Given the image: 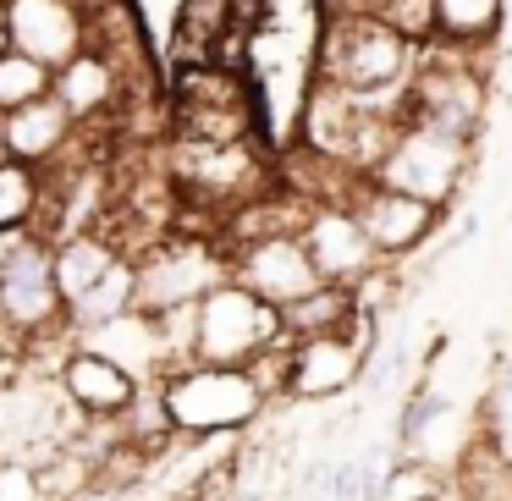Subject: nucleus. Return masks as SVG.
I'll use <instances>...</instances> for the list:
<instances>
[{
    "label": "nucleus",
    "mask_w": 512,
    "mask_h": 501,
    "mask_svg": "<svg viewBox=\"0 0 512 501\" xmlns=\"http://www.w3.org/2000/svg\"><path fill=\"white\" fill-rule=\"evenodd\" d=\"M419 56V39L391 28L386 17L364 6H331L320 23V50H314V83L380 105V111H397L408 122V83L419 72Z\"/></svg>",
    "instance_id": "obj_1"
},
{
    "label": "nucleus",
    "mask_w": 512,
    "mask_h": 501,
    "mask_svg": "<svg viewBox=\"0 0 512 501\" xmlns=\"http://www.w3.org/2000/svg\"><path fill=\"white\" fill-rule=\"evenodd\" d=\"M160 402L177 435H232L265 413L270 391L248 364H182L160 380Z\"/></svg>",
    "instance_id": "obj_2"
},
{
    "label": "nucleus",
    "mask_w": 512,
    "mask_h": 501,
    "mask_svg": "<svg viewBox=\"0 0 512 501\" xmlns=\"http://www.w3.org/2000/svg\"><path fill=\"white\" fill-rule=\"evenodd\" d=\"M490 116V78L479 67V50H457L430 39L419 56V72L408 83V122L441 127L452 138L479 144Z\"/></svg>",
    "instance_id": "obj_3"
},
{
    "label": "nucleus",
    "mask_w": 512,
    "mask_h": 501,
    "mask_svg": "<svg viewBox=\"0 0 512 501\" xmlns=\"http://www.w3.org/2000/svg\"><path fill=\"white\" fill-rule=\"evenodd\" d=\"M171 138H193V144H243L259 138V105L254 89L221 61H188L171 83L166 105Z\"/></svg>",
    "instance_id": "obj_4"
},
{
    "label": "nucleus",
    "mask_w": 512,
    "mask_h": 501,
    "mask_svg": "<svg viewBox=\"0 0 512 501\" xmlns=\"http://www.w3.org/2000/svg\"><path fill=\"white\" fill-rule=\"evenodd\" d=\"M276 342H287L281 309L243 281H221L210 298L193 303V364H254Z\"/></svg>",
    "instance_id": "obj_5"
},
{
    "label": "nucleus",
    "mask_w": 512,
    "mask_h": 501,
    "mask_svg": "<svg viewBox=\"0 0 512 501\" xmlns=\"http://www.w3.org/2000/svg\"><path fill=\"white\" fill-rule=\"evenodd\" d=\"M474 149L479 144L452 138V133H441V127L402 122L397 138H391V149L375 166V182H386V188H397V193H413V199H430L435 210H446V204L463 193L468 171H474Z\"/></svg>",
    "instance_id": "obj_6"
},
{
    "label": "nucleus",
    "mask_w": 512,
    "mask_h": 501,
    "mask_svg": "<svg viewBox=\"0 0 512 501\" xmlns=\"http://www.w3.org/2000/svg\"><path fill=\"white\" fill-rule=\"evenodd\" d=\"M0 325L12 336L45 342V336L72 331L67 325V298L56 281V243L39 232H17L0 265Z\"/></svg>",
    "instance_id": "obj_7"
},
{
    "label": "nucleus",
    "mask_w": 512,
    "mask_h": 501,
    "mask_svg": "<svg viewBox=\"0 0 512 501\" xmlns=\"http://www.w3.org/2000/svg\"><path fill=\"white\" fill-rule=\"evenodd\" d=\"M369 358H375V314L364 309L342 331L287 342V391L281 397L287 402H331L369 375Z\"/></svg>",
    "instance_id": "obj_8"
},
{
    "label": "nucleus",
    "mask_w": 512,
    "mask_h": 501,
    "mask_svg": "<svg viewBox=\"0 0 512 501\" xmlns=\"http://www.w3.org/2000/svg\"><path fill=\"white\" fill-rule=\"evenodd\" d=\"M221 281H232V254L204 237H166L138 259V309L171 314L210 298Z\"/></svg>",
    "instance_id": "obj_9"
},
{
    "label": "nucleus",
    "mask_w": 512,
    "mask_h": 501,
    "mask_svg": "<svg viewBox=\"0 0 512 501\" xmlns=\"http://www.w3.org/2000/svg\"><path fill=\"white\" fill-rule=\"evenodd\" d=\"M226 254H232V281H243L248 292H259L276 309H287V303L309 298L314 287H325L303 232H265V237H248V243L226 248Z\"/></svg>",
    "instance_id": "obj_10"
},
{
    "label": "nucleus",
    "mask_w": 512,
    "mask_h": 501,
    "mask_svg": "<svg viewBox=\"0 0 512 501\" xmlns=\"http://www.w3.org/2000/svg\"><path fill=\"white\" fill-rule=\"evenodd\" d=\"M303 243H309L314 265L331 287H364V281L380 276V248L369 243L364 221H358L353 204L342 199H314L309 204V221H303Z\"/></svg>",
    "instance_id": "obj_11"
},
{
    "label": "nucleus",
    "mask_w": 512,
    "mask_h": 501,
    "mask_svg": "<svg viewBox=\"0 0 512 501\" xmlns=\"http://www.w3.org/2000/svg\"><path fill=\"white\" fill-rule=\"evenodd\" d=\"M6 34L12 50L61 72L94 45V12L78 0H6Z\"/></svg>",
    "instance_id": "obj_12"
},
{
    "label": "nucleus",
    "mask_w": 512,
    "mask_h": 501,
    "mask_svg": "<svg viewBox=\"0 0 512 501\" xmlns=\"http://www.w3.org/2000/svg\"><path fill=\"white\" fill-rule=\"evenodd\" d=\"M347 204L358 210V221H364L369 243L380 248V259H402V254H413V248H424L435 237V221H441V210H435L430 199L397 193V188H386V182H375V177L358 182Z\"/></svg>",
    "instance_id": "obj_13"
},
{
    "label": "nucleus",
    "mask_w": 512,
    "mask_h": 501,
    "mask_svg": "<svg viewBox=\"0 0 512 501\" xmlns=\"http://www.w3.org/2000/svg\"><path fill=\"white\" fill-rule=\"evenodd\" d=\"M61 391H67L89 419H122V413L144 397V380L127 375L116 358H105V353H94V347L78 342L67 353V364H61Z\"/></svg>",
    "instance_id": "obj_14"
},
{
    "label": "nucleus",
    "mask_w": 512,
    "mask_h": 501,
    "mask_svg": "<svg viewBox=\"0 0 512 501\" xmlns=\"http://www.w3.org/2000/svg\"><path fill=\"white\" fill-rule=\"evenodd\" d=\"M72 138H78V116L56 94H45V100L23 105L12 116H0V155L28 160V166H56L72 149Z\"/></svg>",
    "instance_id": "obj_15"
},
{
    "label": "nucleus",
    "mask_w": 512,
    "mask_h": 501,
    "mask_svg": "<svg viewBox=\"0 0 512 501\" xmlns=\"http://www.w3.org/2000/svg\"><path fill=\"white\" fill-rule=\"evenodd\" d=\"M56 100L78 116V127L111 116L116 105H122V67H116V56L100 45H89L78 61H67V67L56 72Z\"/></svg>",
    "instance_id": "obj_16"
},
{
    "label": "nucleus",
    "mask_w": 512,
    "mask_h": 501,
    "mask_svg": "<svg viewBox=\"0 0 512 501\" xmlns=\"http://www.w3.org/2000/svg\"><path fill=\"white\" fill-rule=\"evenodd\" d=\"M122 248L111 243V232H100V226H89V232H72L56 243V281H61V298H83L89 287H100L105 276H111L116 265H122Z\"/></svg>",
    "instance_id": "obj_17"
},
{
    "label": "nucleus",
    "mask_w": 512,
    "mask_h": 501,
    "mask_svg": "<svg viewBox=\"0 0 512 501\" xmlns=\"http://www.w3.org/2000/svg\"><path fill=\"white\" fill-rule=\"evenodd\" d=\"M507 0H435V39L457 50H485L496 45Z\"/></svg>",
    "instance_id": "obj_18"
},
{
    "label": "nucleus",
    "mask_w": 512,
    "mask_h": 501,
    "mask_svg": "<svg viewBox=\"0 0 512 501\" xmlns=\"http://www.w3.org/2000/svg\"><path fill=\"white\" fill-rule=\"evenodd\" d=\"M358 314H364V298H358V287H314L309 298L287 303L281 309V325H287V336L298 342V336H320V331H342V325H353Z\"/></svg>",
    "instance_id": "obj_19"
},
{
    "label": "nucleus",
    "mask_w": 512,
    "mask_h": 501,
    "mask_svg": "<svg viewBox=\"0 0 512 501\" xmlns=\"http://www.w3.org/2000/svg\"><path fill=\"white\" fill-rule=\"evenodd\" d=\"M452 501H512V457L496 441H474L457 457Z\"/></svg>",
    "instance_id": "obj_20"
},
{
    "label": "nucleus",
    "mask_w": 512,
    "mask_h": 501,
    "mask_svg": "<svg viewBox=\"0 0 512 501\" xmlns=\"http://www.w3.org/2000/svg\"><path fill=\"white\" fill-rule=\"evenodd\" d=\"M127 309H138V259H122L100 287H89L83 298H72L67 303V325L83 336V331H94V325L116 320V314H127Z\"/></svg>",
    "instance_id": "obj_21"
},
{
    "label": "nucleus",
    "mask_w": 512,
    "mask_h": 501,
    "mask_svg": "<svg viewBox=\"0 0 512 501\" xmlns=\"http://www.w3.org/2000/svg\"><path fill=\"white\" fill-rule=\"evenodd\" d=\"M45 210V166L0 155V232H34Z\"/></svg>",
    "instance_id": "obj_22"
},
{
    "label": "nucleus",
    "mask_w": 512,
    "mask_h": 501,
    "mask_svg": "<svg viewBox=\"0 0 512 501\" xmlns=\"http://www.w3.org/2000/svg\"><path fill=\"white\" fill-rule=\"evenodd\" d=\"M45 94H56V72L45 67V61L23 56V50H0V116L23 111V105L45 100Z\"/></svg>",
    "instance_id": "obj_23"
},
{
    "label": "nucleus",
    "mask_w": 512,
    "mask_h": 501,
    "mask_svg": "<svg viewBox=\"0 0 512 501\" xmlns=\"http://www.w3.org/2000/svg\"><path fill=\"white\" fill-rule=\"evenodd\" d=\"M0 501H45L39 468L23 457H0Z\"/></svg>",
    "instance_id": "obj_24"
},
{
    "label": "nucleus",
    "mask_w": 512,
    "mask_h": 501,
    "mask_svg": "<svg viewBox=\"0 0 512 501\" xmlns=\"http://www.w3.org/2000/svg\"><path fill=\"white\" fill-rule=\"evenodd\" d=\"M12 45V34H6V0H0V50Z\"/></svg>",
    "instance_id": "obj_25"
}]
</instances>
